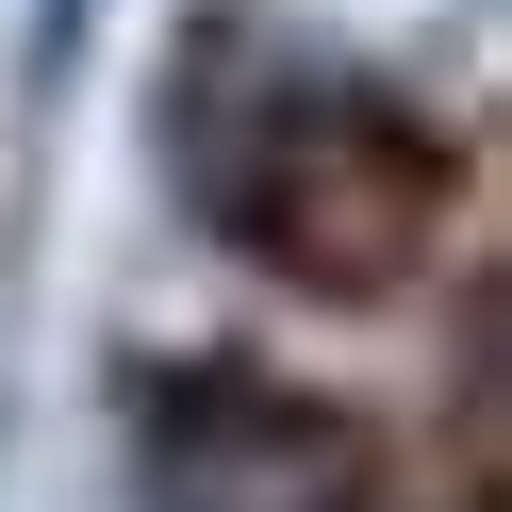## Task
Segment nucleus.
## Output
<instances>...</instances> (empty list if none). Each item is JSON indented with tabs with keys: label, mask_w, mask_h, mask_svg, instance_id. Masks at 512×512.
<instances>
[{
	"label": "nucleus",
	"mask_w": 512,
	"mask_h": 512,
	"mask_svg": "<svg viewBox=\"0 0 512 512\" xmlns=\"http://www.w3.org/2000/svg\"><path fill=\"white\" fill-rule=\"evenodd\" d=\"M182 182H199V215L248 265H298V281H331V298H364V281H397L413 248H430L446 149L413 133L364 67L265 50V83H232V50H215V83L182 100Z\"/></svg>",
	"instance_id": "f257e3e1"
},
{
	"label": "nucleus",
	"mask_w": 512,
	"mask_h": 512,
	"mask_svg": "<svg viewBox=\"0 0 512 512\" xmlns=\"http://www.w3.org/2000/svg\"><path fill=\"white\" fill-rule=\"evenodd\" d=\"M149 512H364V446L281 380H182L149 413Z\"/></svg>",
	"instance_id": "f03ea898"
},
{
	"label": "nucleus",
	"mask_w": 512,
	"mask_h": 512,
	"mask_svg": "<svg viewBox=\"0 0 512 512\" xmlns=\"http://www.w3.org/2000/svg\"><path fill=\"white\" fill-rule=\"evenodd\" d=\"M83 17H100V0H50V17H34V50H83Z\"/></svg>",
	"instance_id": "7ed1b4c3"
}]
</instances>
